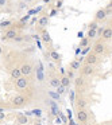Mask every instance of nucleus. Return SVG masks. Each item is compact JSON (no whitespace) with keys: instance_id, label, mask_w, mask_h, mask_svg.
<instances>
[{"instance_id":"obj_8","label":"nucleus","mask_w":112,"mask_h":125,"mask_svg":"<svg viewBox=\"0 0 112 125\" xmlns=\"http://www.w3.org/2000/svg\"><path fill=\"white\" fill-rule=\"evenodd\" d=\"M99 63H100V58H99V55L93 54V52H89V54L85 57V65H89V66H97Z\"/></svg>"},{"instance_id":"obj_5","label":"nucleus","mask_w":112,"mask_h":125,"mask_svg":"<svg viewBox=\"0 0 112 125\" xmlns=\"http://www.w3.org/2000/svg\"><path fill=\"white\" fill-rule=\"evenodd\" d=\"M28 87V77H20L15 79V90L18 92H25Z\"/></svg>"},{"instance_id":"obj_27","label":"nucleus","mask_w":112,"mask_h":125,"mask_svg":"<svg viewBox=\"0 0 112 125\" xmlns=\"http://www.w3.org/2000/svg\"><path fill=\"white\" fill-rule=\"evenodd\" d=\"M49 1H50V0H43V3H46V4L49 3Z\"/></svg>"},{"instance_id":"obj_6","label":"nucleus","mask_w":112,"mask_h":125,"mask_svg":"<svg viewBox=\"0 0 112 125\" xmlns=\"http://www.w3.org/2000/svg\"><path fill=\"white\" fill-rule=\"evenodd\" d=\"M78 70H80V75L84 77V78H90V77L95 75V69H93V66L81 65V67Z\"/></svg>"},{"instance_id":"obj_13","label":"nucleus","mask_w":112,"mask_h":125,"mask_svg":"<svg viewBox=\"0 0 112 125\" xmlns=\"http://www.w3.org/2000/svg\"><path fill=\"white\" fill-rule=\"evenodd\" d=\"M60 83H61V87H69L72 85V81L66 75H62L60 77Z\"/></svg>"},{"instance_id":"obj_14","label":"nucleus","mask_w":112,"mask_h":125,"mask_svg":"<svg viewBox=\"0 0 112 125\" xmlns=\"http://www.w3.org/2000/svg\"><path fill=\"white\" fill-rule=\"evenodd\" d=\"M49 85H50L51 87H54V89H58V87L61 86L60 78H58V77H51V78L49 79Z\"/></svg>"},{"instance_id":"obj_19","label":"nucleus","mask_w":112,"mask_h":125,"mask_svg":"<svg viewBox=\"0 0 112 125\" xmlns=\"http://www.w3.org/2000/svg\"><path fill=\"white\" fill-rule=\"evenodd\" d=\"M96 30H97V27L96 28H88V34H87V38L89 39H95L96 38Z\"/></svg>"},{"instance_id":"obj_21","label":"nucleus","mask_w":112,"mask_h":125,"mask_svg":"<svg viewBox=\"0 0 112 125\" xmlns=\"http://www.w3.org/2000/svg\"><path fill=\"white\" fill-rule=\"evenodd\" d=\"M104 12H105V15H107V16H109V18H111V14H112V3H111V1H109V3H108V6L105 7Z\"/></svg>"},{"instance_id":"obj_15","label":"nucleus","mask_w":112,"mask_h":125,"mask_svg":"<svg viewBox=\"0 0 112 125\" xmlns=\"http://www.w3.org/2000/svg\"><path fill=\"white\" fill-rule=\"evenodd\" d=\"M105 18H107V15H105V12H104V10L101 8V10H99V11L96 12V15H95V22L99 23V20H104Z\"/></svg>"},{"instance_id":"obj_2","label":"nucleus","mask_w":112,"mask_h":125,"mask_svg":"<svg viewBox=\"0 0 112 125\" xmlns=\"http://www.w3.org/2000/svg\"><path fill=\"white\" fill-rule=\"evenodd\" d=\"M92 52L93 54H96V55H103V54H105L107 52V47H105V43L104 42H101L100 39L99 41H96L95 43H93V46H92Z\"/></svg>"},{"instance_id":"obj_11","label":"nucleus","mask_w":112,"mask_h":125,"mask_svg":"<svg viewBox=\"0 0 112 125\" xmlns=\"http://www.w3.org/2000/svg\"><path fill=\"white\" fill-rule=\"evenodd\" d=\"M101 38H103L104 41H107V42H111V39H112V27H111V24H109L108 27H104L103 32H101Z\"/></svg>"},{"instance_id":"obj_25","label":"nucleus","mask_w":112,"mask_h":125,"mask_svg":"<svg viewBox=\"0 0 112 125\" xmlns=\"http://www.w3.org/2000/svg\"><path fill=\"white\" fill-rule=\"evenodd\" d=\"M7 0H0V6H6Z\"/></svg>"},{"instance_id":"obj_10","label":"nucleus","mask_w":112,"mask_h":125,"mask_svg":"<svg viewBox=\"0 0 112 125\" xmlns=\"http://www.w3.org/2000/svg\"><path fill=\"white\" fill-rule=\"evenodd\" d=\"M74 83H76V90H82L85 87V85H87V78H84V77L78 75L74 78Z\"/></svg>"},{"instance_id":"obj_20","label":"nucleus","mask_w":112,"mask_h":125,"mask_svg":"<svg viewBox=\"0 0 112 125\" xmlns=\"http://www.w3.org/2000/svg\"><path fill=\"white\" fill-rule=\"evenodd\" d=\"M66 77H68L70 81H73V79L76 78V71L72 70V69H68V71H66Z\"/></svg>"},{"instance_id":"obj_24","label":"nucleus","mask_w":112,"mask_h":125,"mask_svg":"<svg viewBox=\"0 0 112 125\" xmlns=\"http://www.w3.org/2000/svg\"><path fill=\"white\" fill-rule=\"evenodd\" d=\"M4 120H6V114L0 112V122H1V121H4Z\"/></svg>"},{"instance_id":"obj_1","label":"nucleus","mask_w":112,"mask_h":125,"mask_svg":"<svg viewBox=\"0 0 112 125\" xmlns=\"http://www.w3.org/2000/svg\"><path fill=\"white\" fill-rule=\"evenodd\" d=\"M27 102H28L27 97H26V95H23V94H16V95H15V97L11 100L12 108H16V109L26 106V105H27Z\"/></svg>"},{"instance_id":"obj_26","label":"nucleus","mask_w":112,"mask_h":125,"mask_svg":"<svg viewBox=\"0 0 112 125\" xmlns=\"http://www.w3.org/2000/svg\"><path fill=\"white\" fill-rule=\"evenodd\" d=\"M3 52H4V49L3 46H0V55H3Z\"/></svg>"},{"instance_id":"obj_18","label":"nucleus","mask_w":112,"mask_h":125,"mask_svg":"<svg viewBox=\"0 0 112 125\" xmlns=\"http://www.w3.org/2000/svg\"><path fill=\"white\" fill-rule=\"evenodd\" d=\"M80 67H81V62H80V61H77V59L72 61L70 65H69V69H72V70H74V71H77Z\"/></svg>"},{"instance_id":"obj_17","label":"nucleus","mask_w":112,"mask_h":125,"mask_svg":"<svg viewBox=\"0 0 112 125\" xmlns=\"http://www.w3.org/2000/svg\"><path fill=\"white\" fill-rule=\"evenodd\" d=\"M16 121H18V124L25 125V124H27V122H28V117L25 116V114H18V116H16Z\"/></svg>"},{"instance_id":"obj_22","label":"nucleus","mask_w":112,"mask_h":125,"mask_svg":"<svg viewBox=\"0 0 112 125\" xmlns=\"http://www.w3.org/2000/svg\"><path fill=\"white\" fill-rule=\"evenodd\" d=\"M50 55H51V58H53V59H54V61H60V59H61L60 54H58V52L55 51V50H53V51L50 52Z\"/></svg>"},{"instance_id":"obj_23","label":"nucleus","mask_w":112,"mask_h":125,"mask_svg":"<svg viewBox=\"0 0 112 125\" xmlns=\"http://www.w3.org/2000/svg\"><path fill=\"white\" fill-rule=\"evenodd\" d=\"M88 43H89V39H88V38H84V39L81 41V44H80V46H81V47H85Z\"/></svg>"},{"instance_id":"obj_7","label":"nucleus","mask_w":112,"mask_h":125,"mask_svg":"<svg viewBox=\"0 0 112 125\" xmlns=\"http://www.w3.org/2000/svg\"><path fill=\"white\" fill-rule=\"evenodd\" d=\"M18 35H19V28L11 27L8 30H6V32L3 35V41H14Z\"/></svg>"},{"instance_id":"obj_16","label":"nucleus","mask_w":112,"mask_h":125,"mask_svg":"<svg viewBox=\"0 0 112 125\" xmlns=\"http://www.w3.org/2000/svg\"><path fill=\"white\" fill-rule=\"evenodd\" d=\"M47 24H49V18L47 16H42L41 19L38 20V27L39 28H46Z\"/></svg>"},{"instance_id":"obj_9","label":"nucleus","mask_w":112,"mask_h":125,"mask_svg":"<svg viewBox=\"0 0 112 125\" xmlns=\"http://www.w3.org/2000/svg\"><path fill=\"white\" fill-rule=\"evenodd\" d=\"M76 106H77V109H87L88 108V100L82 94H77V97H76Z\"/></svg>"},{"instance_id":"obj_12","label":"nucleus","mask_w":112,"mask_h":125,"mask_svg":"<svg viewBox=\"0 0 112 125\" xmlns=\"http://www.w3.org/2000/svg\"><path fill=\"white\" fill-rule=\"evenodd\" d=\"M22 77V74H20V70H19V66H16V67H12L11 70H10V78L11 79H18Z\"/></svg>"},{"instance_id":"obj_4","label":"nucleus","mask_w":112,"mask_h":125,"mask_svg":"<svg viewBox=\"0 0 112 125\" xmlns=\"http://www.w3.org/2000/svg\"><path fill=\"white\" fill-rule=\"evenodd\" d=\"M76 117H77V121L81 125H87L88 121H89V113H88L87 109H77Z\"/></svg>"},{"instance_id":"obj_3","label":"nucleus","mask_w":112,"mask_h":125,"mask_svg":"<svg viewBox=\"0 0 112 125\" xmlns=\"http://www.w3.org/2000/svg\"><path fill=\"white\" fill-rule=\"evenodd\" d=\"M19 70H20V74H22V77H30L31 74H33V71H34V67H33V65H31L30 62L25 61V62L20 63Z\"/></svg>"}]
</instances>
